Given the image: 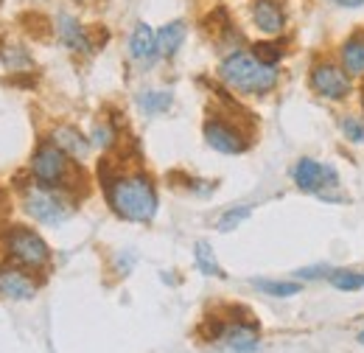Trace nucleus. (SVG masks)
<instances>
[{
  "mask_svg": "<svg viewBox=\"0 0 364 353\" xmlns=\"http://www.w3.org/2000/svg\"><path fill=\"white\" fill-rule=\"evenodd\" d=\"M331 272H333L331 266L317 264V266H306V269H297V272H294V278H297V280H317V278H328Z\"/></svg>",
  "mask_w": 364,
  "mask_h": 353,
  "instance_id": "obj_25",
  "label": "nucleus"
},
{
  "mask_svg": "<svg viewBox=\"0 0 364 353\" xmlns=\"http://www.w3.org/2000/svg\"><path fill=\"white\" fill-rule=\"evenodd\" d=\"M328 280L339 292H359V289H364V272H356V269H333L328 275Z\"/></svg>",
  "mask_w": 364,
  "mask_h": 353,
  "instance_id": "obj_20",
  "label": "nucleus"
},
{
  "mask_svg": "<svg viewBox=\"0 0 364 353\" xmlns=\"http://www.w3.org/2000/svg\"><path fill=\"white\" fill-rule=\"evenodd\" d=\"M129 56L137 62H151L154 56H160L157 51V31L149 23H137L132 37H129Z\"/></svg>",
  "mask_w": 364,
  "mask_h": 353,
  "instance_id": "obj_13",
  "label": "nucleus"
},
{
  "mask_svg": "<svg viewBox=\"0 0 364 353\" xmlns=\"http://www.w3.org/2000/svg\"><path fill=\"white\" fill-rule=\"evenodd\" d=\"M219 339L228 345L232 353H255L261 339H258V325L252 322H230L219 331Z\"/></svg>",
  "mask_w": 364,
  "mask_h": 353,
  "instance_id": "obj_10",
  "label": "nucleus"
},
{
  "mask_svg": "<svg viewBox=\"0 0 364 353\" xmlns=\"http://www.w3.org/2000/svg\"><path fill=\"white\" fill-rule=\"evenodd\" d=\"M339 130L345 135V140H350V143H364V118H359V115H342Z\"/></svg>",
  "mask_w": 364,
  "mask_h": 353,
  "instance_id": "obj_22",
  "label": "nucleus"
},
{
  "mask_svg": "<svg viewBox=\"0 0 364 353\" xmlns=\"http://www.w3.org/2000/svg\"><path fill=\"white\" fill-rule=\"evenodd\" d=\"M3 244H6V253L26 269H43L50 261V250H48L46 238L40 233H34L31 227L11 224L3 236Z\"/></svg>",
  "mask_w": 364,
  "mask_h": 353,
  "instance_id": "obj_4",
  "label": "nucleus"
},
{
  "mask_svg": "<svg viewBox=\"0 0 364 353\" xmlns=\"http://www.w3.org/2000/svg\"><path fill=\"white\" fill-rule=\"evenodd\" d=\"M90 143L92 146H98V149H109V146L115 143V130H112L109 124H95Z\"/></svg>",
  "mask_w": 364,
  "mask_h": 353,
  "instance_id": "obj_24",
  "label": "nucleus"
},
{
  "mask_svg": "<svg viewBox=\"0 0 364 353\" xmlns=\"http://www.w3.org/2000/svg\"><path fill=\"white\" fill-rule=\"evenodd\" d=\"M193 261H196V266H199V272L213 275V278H225V269L219 266L216 253L210 250L208 241H196V247H193Z\"/></svg>",
  "mask_w": 364,
  "mask_h": 353,
  "instance_id": "obj_18",
  "label": "nucleus"
},
{
  "mask_svg": "<svg viewBox=\"0 0 364 353\" xmlns=\"http://www.w3.org/2000/svg\"><path fill=\"white\" fill-rule=\"evenodd\" d=\"M250 17H252V26L267 37H280L286 31V6H283V0H252L250 3Z\"/></svg>",
  "mask_w": 364,
  "mask_h": 353,
  "instance_id": "obj_9",
  "label": "nucleus"
},
{
  "mask_svg": "<svg viewBox=\"0 0 364 353\" xmlns=\"http://www.w3.org/2000/svg\"><path fill=\"white\" fill-rule=\"evenodd\" d=\"M50 140H53L65 154H70L73 160H85L87 152H90V146H92L90 140L79 132L76 127H59V130H53Z\"/></svg>",
  "mask_w": 364,
  "mask_h": 353,
  "instance_id": "obj_14",
  "label": "nucleus"
},
{
  "mask_svg": "<svg viewBox=\"0 0 364 353\" xmlns=\"http://www.w3.org/2000/svg\"><path fill=\"white\" fill-rule=\"evenodd\" d=\"M252 53H255L261 62H267V65H274V68H277V62L283 59L286 48H283V43H277V40H264V43L252 45Z\"/></svg>",
  "mask_w": 364,
  "mask_h": 353,
  "instance_id": "obj_21",
  "label": "nucleus"
},
{
  "mask_svg": "<svg viewBox=\"0 0 364 353\" xmlns=\"http://www.w3.org/2000/svg\"><path fill=\"white\" fill-rule=\"evenodd\" d=\"M362 112H364V85H362Z\"/></svg>",
  "mask_w": 364,
  "mask_h": 353,
  "instance_id": "obj_28",
  "label": "nucleus"
},
{
  "mask_svg": "<svg viewBox=\"0 0 364 353\" xmlns=\"http://www.w3.org/2000/svg\"><path fill=\"white\" fill-rule=\"evenodd\" d=\"M291 179L303 194H325V188H339V174L333 166H322L314 157H300L291 169Z\"/></svg>",
  "mask_w": 364,
  "mask_h": 353,
  "instance_id": "obj_7",
  "label": "nucleus"
},
{
  "mask_svg": "<svg viewBox=\"0 0 364 353\" xmlns=\"http://www.w3.org/2000/svg\"><path fill=\"white\" fill-rule=\"evenodd\" d=\"M252 286L258 292L269 295V297H294V295H300V283L297 280H261V278H255Z\"/></svg>",
  "mask_w": 364,
  "mask_h": 353,
  "instance_id": "obj_19",
  "label": "nucleus"
},
{
  "mask_svg": "<svg viewBox=\"0 0 364 353\" xmlns=\"http://www.w3.org/2000/svg\"><path fill=\"white\" fill-rule=\"evenodd\" d=\"M359 345H364V331L359 334Z\"/></svg>",
  "mask_w": 364,
  "mask_h": 353,
  "instance_id": "obj_27",
  "label": "nucleus"
},
{
  "mask_svg": "<svg viewBox=\"0 0 364 353\" xmlns=\"http://www.w3.org/2000/svg\"><path fill=\"white\" fill-rule=\"evenodd\" d=\"M56 34H59L65 48H70L76 53H90L92 51V43L87 37V31H85V26L73 14H59L56 17Z\"/></svg>",
  "mask_w": 364,
  "mask_h": 353,
  "instance_id": "obj_12",
  "label": "nucleus"
},
{
  "mask_svg": "<svg viewBox=\"0 0 364 353\" xmlns=\"http://www.w3.org/2000/svg\"><path fill=\"white\" fill-rule=\"evenodd\" d=\"M250 214H252V208H250V205L230 208V211H225V214H222V219H219V224H216V227H219L222 233H230V230H235L241 221L250 219Z\"/></svg>",
  "mask_w": 364,
  "mask_h": 353,
  "instance_id": "obj_23",
  "label": "nucleus"
},
{
  "mask_svg": "<svg viewBox=\"0 0 364 353\" xmlns=\"http://www.w3.org/2000/svg\"><path fill=\"white\" fill-rule=\"evenodd\" d=\"M107 199L112 211L127 221L149 224L157 216V191L146 174H124L107 182Z\"/></svg>",
  "mask_w": 364,
  "mask_h": 353,
  "instance_id": "obj_2",
  "label": "nucleus"
},
{
  "mask_svg": "<svg viewBox=\"0 0 364 353\" xmlns=\"http://www.w3.org/2000/svg\"><path fill=\"white\" fill-rule=\"evenodd\" d=\"M0 295L9 300H31L37 295V283L17 266H0Z\"/></svg>",
  "mask_w": 364,
  "mask_h": 353,
  "instance_id": "obj_11",
  "label": "nucleus"
},
{
  "mask_svg": "<svg viewBox=\"0 0 364 353\" xmlns=\"http://www.w3.org/2000/svg\"><path fill=\"white\" fill-rule=\"evenodd\" d=\"M219 79L241 95H267L277 88L280 73L274 65L261 62L252 51H232L219 65Z\"/></svg>",
  "mask_w": 364,
  "mask_h": 353,
  "instance_id": "obj_1",
  "label": "nucleus"
},
{
  "mask_svg": "<svg viewBox=\"0 0 364 353\" xmlns=\"http://www.w3.org/2000/svg\"><path fill=\"white\" fill-rule=\"evenodd\" d=\"M205 140L210 149H216L222 154H241L250 146L247 135L225 118H208L205 121Z\"/></svg>",
  "mask_w": 364,
  "mask_h": 353,
  "instance_id": "obj_8",
  "label": "nucleus"
},
{
  "mask_svg": "<svg viewBox=\"0 0 364 353\" xmlns=\"http://www.w3.org/2000/svg\"><path fill=\"white\" fill-rule=\"evenodd\" d=\"M185 34H188L185 20H171V23H166V26L157 31V51H160V56L171 59L182 48V43H185Z\"/></svg>",
  "mask_w": 364,
  "mask_h": 353,
  "instance_id": "obj_16",
  "label": "nucleus"
},
{
  "mask_svg": "<svg viewBox=\"0 0 364 353\" xmlns=\"http://www.w3.org/2000/svg\"><path fill=\"white\" fill-rule=\"evenodd\" d=\"M331 3H336L339 9H362L364 0H331Z\"/></svg>",
  "mask_w": 364,
  "mask_h": 353,
  "instance_id": "obj_26",
  "label": "nucleus"
},
{
  "mask_svg": "<svg viewBox=\"0 0 364 353\" xmlns=\"http://www.w3.org/2000/svg\"><path fill=\"white\" fill-rule=\"evenodd\" d=\"M23 205L31 219H37L40 224H50V227L68 221L76 211V205L65 188H50V185H40V182L26 188Z\"/></svg>",
  "mask_w": 364,
  "mask_h": 353,
  "instance_id": "obj_3",
  "label": "nucleus"
},
{
  "mask_svg": "<svg viewBox=\"0 0 364 353\" xmlns=\"http://www.w3.org/2000/svg\"><path fill=\"white\" fill-rule=\"evenodd\" d=\"M174 104V93L171 90H146L137 95V107L146 112V115H160L166 110H171Z\"/></svg>",
  "mask_w": 364,
  "mask_h": 353,
  "instance_id": "obj_17",
  "label": "nucleus"
},
{
  "mask_svg": "<svg viewBox=\"0 0 364 353\" xmlns=\"http://www.w3.org/2000/svg\"><path fill=\"white\" fill-rule=\"evenodd\" d=\"M31 174L40 185L68 188L70 179V154H65L53 140L43 143L31 157Z\"/></svg>",
  "mask_w": 364,
  "mask_h": 353,
  "instance_id": "obj_6",
  "label": "nucleus"
},
{
  "mask_svg": "<svg viewBox=\"0 0 364 353\" xmlns=\"http://www.w3.org/2000/svg\"><path fill=\"white\" fill-rule=\"evenodd\" d=\"M339 62L350 76H364V31L350 34L339 45Z\"/></svg>",
  "mask_w": 364,
  "mask_h": 353,
  "instance_id": "obj_15",
  "label": "nucleus"
},
{
  "mask_svg": "<svg viewBox=\"0 0 364 353\" xmlns=\"http://www.w3.org/2000/svg\"><path fill=\"white\" fill-rule=\"evenodd\" d=\"M309 85L325 101H345L353 93V76L342 68V62L322 56V59H314L309 70Z\"/></svg>",
  "mask_w": 364,
  "mask_h": 353,
  "instance_id": "obj_5",
  "label": "nucleus"
}]
</instances>
